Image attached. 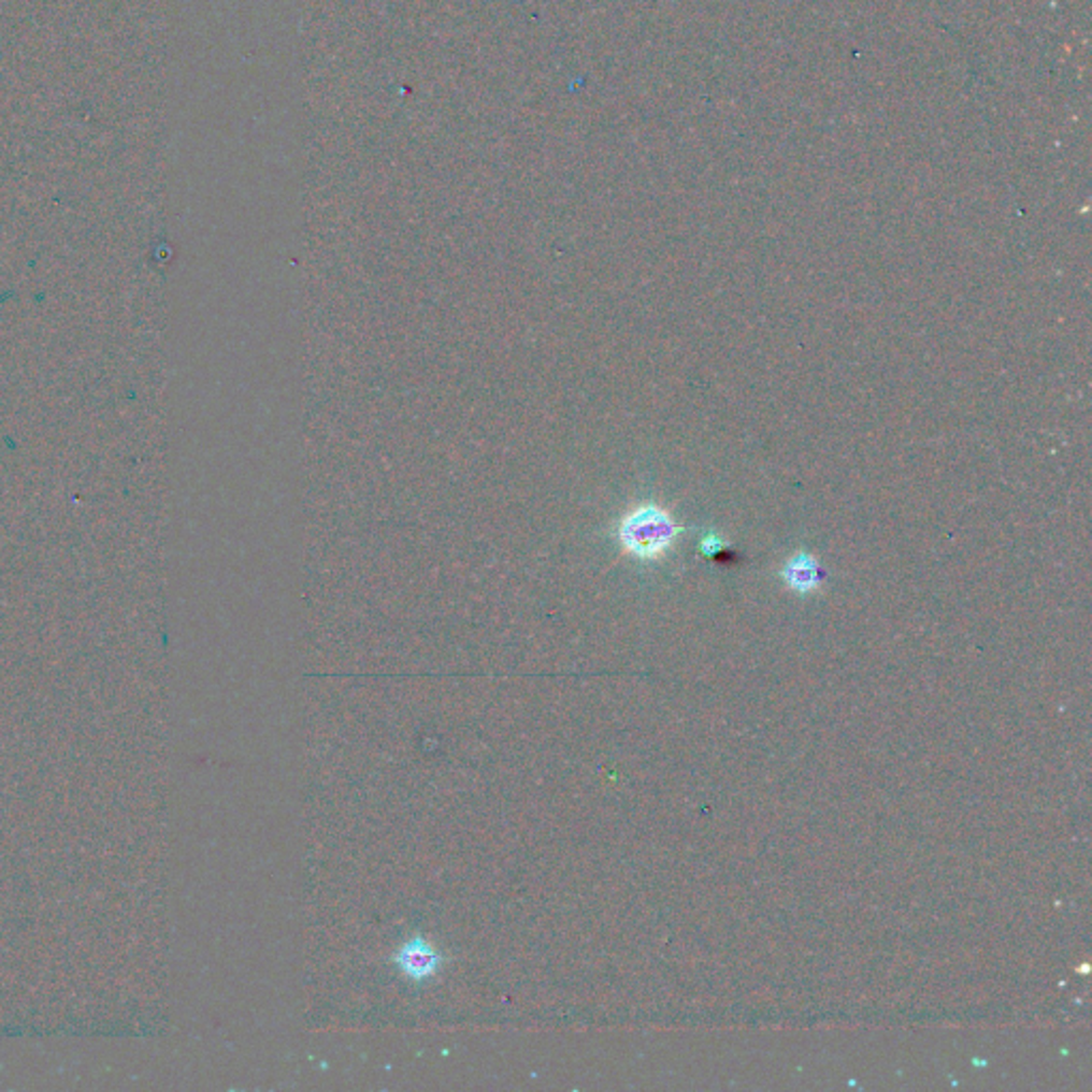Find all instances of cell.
I'll return each mask as SVG.
<instances>
[{"instance_id":"cell-2","label":"cell","mask_w":1092,"mask_h":1092,"mask_svg":"<svg viewBox=\"0 0 1092 1092\" xmlns=\"http://www.w3.org/2000/svg\"><path fill=\"white\" fill-rule=\"evenodd\" d=\"M779 578L801 598L818 593L825 580V570L818 557L805 548L790 555L779 567Z\"/></svg>"},{"instance_id":"cell-1","label":"cell","mask_w":1092,"mask_h":1092,"mask_svg":"<svg viewBox=\"0 0 1092 1092\" xmlns=\"http://www.w3.org/2000/svg\"><path fill=\"white\" fill-rule=\"evenodd\" d=\"M687 528L658 502H641L623 513L615 523L613 536L619 548L641 563H653L666 557L679 543Z\"/></svg>"},{"instance_id":"cell-3","label":"cell","mask_w":1092,"mask_h":1092,"mask_svg":"<svg viewBox=\"0 0 1092 1092\" xmlns=\"http://www.w3.org/2000/svg\"><path fill=\"white\" fill-rule=\"evenodd\" d=\"M398 964L400 968L414 979H425V977H431L433 973H437L440 968V962H442V956L437 954L433 950V946H429L427 942L422 939H412L408 942L402 952L398 954Z\"/></svg>"},{"instance_id":"cell-4","label":"cell","mask_w":1092,"mask_h":1092,"mask_svg":"<svg viewBox=\"0 0 1092 1092\" xmlns=\"http://www.w3.org/2000/svg\"><path fill=\"white\" fill-rule=\"evenodd\" d=\"M698 548H700V552H702L706 559H713V557L721 555V552L728 548V545H725V541H723L717 532H706V534L702 536V541H700V546H698Z\"/></svg>"}]
</instances>
